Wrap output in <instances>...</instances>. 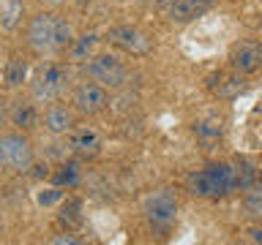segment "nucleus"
<instances>
[{
  "mask_svg": "<svg viewBox=\"0 0 262 245\" xmlns=\"http://www.w3.org/2000/svg\"><path fill=\"white\" fill-rule=\"evenodd\" d=\"M205 11H208V8H205L200 0H172L169 8H167L172 22H191V19H196V16L205 14Z\"/></svg>",
  "mask_w": 262,
  "mask_h": 245,
  "instance_id": "obj_13",
  "label": "nucleus"
},
{
  "mask_svg": "<svg viewBox=\"0 0 262 245\" xmlns=\"http://www.w3.org/2000/svg\"><path fill=\"white\" fill-rule=\"evenodd\" d=\"M246 90V79L243 74H237V77H229V79H221L216 85V95L224 98V101H232V98H237Z\"/></svg>",
  "mask_w": 262,
  "mask_h": 245,
  "instance_id": "obj_22",
  "label": "nucleus"
},
{
  "mask_svg": "<svg viewBox=\"0 0 262 245\" xmlns=\"http://www.w3.org/2000/svg\"><path fill=\"white\" fill-rule=\"evenodd\" d=\"M243 212L249 218L254 220H259L262 218V185H251V188H246V193H243Z\"/></svg>",
  "mask_w": 262,
  "mask_h": 245,
  "instance_id": "obj_21",
  "label": "nucleus"
},
{
  "mask_svg": "<svg viewBox=\"0 0 262 245\" xmlns=\"http://www.w3.org/2000/svg\"><path fill=\"white\" fill-rule=\"evenodd\" d=\"M85 74L90 79L101 82L104 87H123L131 77L126 63H123L118 55H110V52L90 57V60L85 63Z\"/></svg>",
  "mask_w": 262,
  "mask_h": 245,
  "instance_id": "obj_5",
  "label": "nucleus"
},
{
  "mask_svg": "<svg viewBox=\"0 0 262 245\" xmlns=\"http://www.w3.org/2000/svg\"><path fill=\"white\" fill-rule=\"evenodd\" d=\"M74 28H71V22L66 19V16L57 14V22H55V55H60V52H69L71 44H74Z\"/></svg>",
  "mask_w": 262,
  "mask_h": 245,
  "instance_id": "obj_18",
  "label": "nucleus"
},
{
  "mask_svg": "<svg viewBox=\"0 0 262 245\" xmlns=\"http://www.w3.org/2000/svg\"><path fill=\"white\" fill-rule=\"evenodd\" d=\"M44 8H60V6H66V0H38Z\"/></svg>",
  "mask_w": 262,
  "mask_h": 245,
  "instance_id": "obj_28",
  "label": "nucleus"
},
{
  "mask_svg": "<svg viewBox=\"0 0 262 245\" xmlns=\"http://www.w3.org/2000/svg\"><path fill=\"white\" fill-rule=\"evenodd\" d=\"M69 147L77 155H96L101 150V134L93 128V126H79V128H71V139H69Z\"/></svg>",
  "mask_w": 262,
  "mask_h": 245,
  "instance_id": "obj_10",
  "label": "nucleus"
},
{
  "mask_svg": "<svg viewBox=\"0 0 262 245\" xmlns=\"http://www.w3.org/2000/svg\"><path fill=\"white\" fill-rule=\"evenodd\" d=\"M60 224L63 226H77L82 220V202L79 199H66V204L60 207Z\"/></svg>",
  "mask_w": 262,
  "mask_h": 245,
  "instance_id": "obj_23",
  "label": "nucleus"
},
{
  "mask_svg": "<svg viewBox=\"0 0 262 245\" xmlns=\"http://www.w3.org/2000/svg\"><path fill=\"white\" fill-rule=\"evenodd\" d=\"M137 3H139V6H147V3H153V0H137Z\"/></svg>",
  "mask_w": 262,
  "mask_h": 245,
  "instance_id": "obj_32",
  "label": "nucleus"
},
{
  "mask_svg": "<svg viewBox=\"0 0 262 245\" xmlns=\"http://www.w3.org/2000/svg\"><path fill=\"white\" fill-rule=\"evenodd\" d=\"M246 234H249V240H251V242H262V229H249Z\"/></svg>",
  "mask_w": 262,
  "mask_h": 245,
  "instance_id": "obj_29",
  "label": "nucleus"
},
{
  "mask_svg": "<svg viewBox=\"0 0 262 245\" xmlns=\"http://www.w3.org/2000/svg\"><path fill=\"white\" fill-rule=\"evenodd\" d=\"M88 3H90V0H77V6H79V8H85Z\"/></svg>",
  "mask_w": 262,
  "mask_h": 245,
  "instance_id": "obj_31",
  "label": "nucleus"
},
{
  "mask_svg": "<svg viewBox=\"0 0 262 245\" xmlns=\"http://www.w3.org/2000/svg\"><path fill=\"white\" fill-rule=\"evenodd\" d=\"M44 128H47L52 136L71 134V128H74V114H71V109H66V106H60V104H52V106L44 112Z\"/></svg>",
  "mask_w": 262,
  "mask_h": 245,
  "instance_id": "obj_11",
  "label": "nucleus"
},
{
  "mask_svg": "<svg viewBox=\"0 0 262 245\" xmlns=\"http://www.w3.org/2000/svg\"><path fill=\"white\" fill-rule=\"evenodd\" d=\"M11 122L19 131H33L38 128V109L36 101H14L11 106Z\"/></svg>",
  "mask_w": 262,
  "mask_h": 245,
  "instance_id": "obj_12",
  "label": "nucleus"
},
{
  "mask_svg": "<svg viewBox=\"0 0 262 245\" xmlns=\"http://www.w3.org/2000/svg\"><path fill=\"white\" fill-rule=\"evenodd\" d=\"M30 175L36 177V180H47L49 175H52V172H49L47 163H33V166H30Z\"/></svg>",
  "mask_w": 262,
  "mask_h": 245,
  "instance_id": "obj_25",
  "label": "nucleus"
},
{
  "mask_svg": "<svg viewBox=\"0 0 262 245\" xmlns=\"http://www.w3.org/2000/svg\"><path fill=\"white\" fill-rule=\"evenodd\" d=\"M112 41L118 49H123V52H128V55H147L153 49V41L150 36H147L145 30H139L134 28V24H118V28H112L110 30V36H106Z\"/></svg>",
  "mask_w": 262,
  "mask_h": 245,
  "instance_id": "obj_7",
  "label": "nucleus"
},
{
  "mask_svg": "<svg viewBox=\"0 0 262 245\" xmlns=\"http://www.w3.org/2000/svg\"><path fill=\"white\" fill-rule=\"evenodd\" d=\"M186 188L200 199H224V196L237 191L235 163H227V161L208 163L205 169H196L186 177Z\"/></svg>",
  "mask_w": 262,
  "mask_h": 245,
  "instance_id": "obj_1",
  "label": "nucleus"
},
{
  "mask_svg": "<svg viewBox=\"0 0 262 245\" xmlns=\"http://www.w3.org/2000/svg\"><path fill=\"white\" fill-rule=\"evenodd\" d=\"M49 180H52L57 188H77L79 180H82V169H79L77 161H63L60 166L49 175Z\"/></svg>",
  "mask_w": 262,
  "mask_h": 245,
  "instance_id": "obj_16",
  "label": "nucleus"
},
{
  "mask_svg": "<svg viewBox=\"0 0 262 245\" xmlns=\"http://www.w3.org/2000/svg\"><path fill=\"white\" fill-rule=\"evenodd\" d=\"M63 199V191H60V188H49V191H41L38 193V204H44V207H49V204H57V202H60Z\"/></svg>",
  "mask_w": 262,
  "mask_h": 245,
  "instance_id": "obj_24",
  "label": "nucleus"
},
{
  "mask_svg": "<svg viewBox=\"0 0 262 245\" xmlns=\"http://www.w3.org/2000/svg\"><path fill=\"white\" fill-rule=\"evenodd\" d=\"M66 79L69 74L60 63H47L36 71V77L30 82V93H33V101L38 104H52L63 95L66 90Z\"/></svg>",
  "mask_w": 262,
  "mask_h": 245,
  "instance_id": "obj_4",
  "label": "nucleus"
},
{
  "mask_svg": "<svg viewBox=\"0 0 262 245\" xmlns=\"http://www.w3.org/2000/svg\"><path fill=\"white\" fill-rule=\"evenodd\" d=\"M25 19V3L22 0H3L0 6V24L3 30H16Z\"/></svg>",
  "mask_w": 262,
  "mask_h": 245,
  "instance_id": "obj_17",
  "label": "nucleus"
},
{
  "mask_svg": "<svg viewBox=\"0 0 262 245\" xmlns=\"http://www.w3.org/2000/svg\"><path fill=\"white\" fill-rule=\"evenodd\" d=\"M28 74H30V65L25 63L22 57H11L3 68V77H6L8 87H19L22 82H28Z\"/></svg>",
  "mask_w": 262,
  "mask_h": 245,
  "instance_id": "obj_19",
  "label": "nucleus"
},
{
  "mask_svg": "<svg viewBox=\"0 0 262 245\" xmlns=\"http://www.w3.org/2000/svg\"><path fill=\"white\" fill-rule=\"evenodd\" d=\"M229 65H232L237 74H243V77L259 71V65H262V44L259 41H251V38L237 41V44L229 49Z\"/></svg>",
  "mask_w": 262,
  "mask_h": 245,
  "instance_id": "obj_9",
  "label": "nucleus"
},
{
  "mask_svg": "<svg viewBox=\"0 0 262 245\" xmlns=\"http://www.w3.org/2000/svg\"><path fill=\"white\" fill-rule=\"evenodd\" d=\"M74 106L82 114H98L110 106V90L101 82H82L74 90Z\"/></svg>",
  "mask_w": 262,
  "mask_h": 245,
  "instance_id": "obj_8",
  "label": "nucleus"
},
{
  "mask_svg": "<svg viewBox=\"0 0 262 245\" xmlns=\"http://www.w3.org/2000/svg\"><path fill=\"white\" fill-rule=\"evenodd\" d=\"M36 163L33 144L25 134H0V169H8L14 175H28Z\"/></svg>",
  "mask_w": 262,
  "mask_h": 245,
  "instance_id": "obj_3",
  "label": "nucleus"
},
{
  "mask_svg": "<svg viewBox=\"0 0 262 245\" xmlns=\"http://www.w3.org/2000/svg\"><path fill=\"white\" fill-rule=\"evenodd\" d=\"M235 180H237V191H246V188L257 185L259 169L249 158H241V161H235Z\"/></svg>",
  "mask_w": 262,
  "mask_h": 245,
  "instance_id": "obj_20",
  "label": "nucleus"
},
{
  "mask_svg": "<svg viewBox=\"0 0 262 245\" xmlns=\"http://www.w3.org/2000/svg\"><path fill=\"white\" fill-rule=\"evenodd\" d=\"M200 3H202V6H205V8H210V6H213V3H216V0H200Z\"/></svg>",
  "mask_w": 262,
  "mask_h": 245,
  "instance_id": "obj_30",
  "label": "nucleus"
},
{
  "mask_svg": "<svg viewBox=\"0 0 262 245\" xmlns=\"http://www.w3.org/2000/svg\"><path fill=\"white\" fill-rule=\"evenodd\" d=\"M8 120H11V109H8V106H6V101L0 98V128H3Z\"/></svg>",
  "mask_w": 262,
  "mask_h": 245,
  "instance_id": "obj_27",
  "label": "nucleus"
},
{
  "mask_svg": "<svg viewBox=\"0 0 262 245\" xmlns=\"http://www.w3.org/2000/svg\"><path fill=\"white\" fill-rule=\"evenodd\" d=\"M49 242H52V245H77L79 240H77V237H71V234H60V237H52Z\"/></svg>",
  "mask_w": 262,
  "mask_h": 245,
  "instance_id": "obj_26",
  "label": "nucleus"
},
{
  "mask_svg": "<svg viewBox=\"0 0 262 245\" xmlns=\"http://www.w3.org/2000/svg\"><path fill=\"white\" fill-rule=\"evenodd\" d=\"M142 212H145L147 226H150L159 237H164L178 220V196H175V191H172V188H159V191H153L145 199Z\"/></svg>",
  "mask_w": 262,
  "mask_h": 245,
  "instance_id": "obj_2",
  "label": "nucleus"
},
{
  "mask_svg": "<svg viewBox=\"0 0 262 245\" xmlns=\"http://www.w3.org/2000/svg\"><path fill=\"white\" fill-rule=\"evenodd\" d=\"M55 22H57V14H49V11L30 16L28 30H25V41H28V46L36 55L55 52Z\"/></svg>",
  "mask_w": 262,
  "mask_h": 245,
  "instance_id": "obj_6",
  "label": "nucleus"
},
{
  "mask_svg": "<svg viewBox=\"0 0 262 245\" xmlns=\"http://www.w3.org/2000/svg\"><path fill=\"white\" fill-rule=\"evenodd\" d=\"M0 28H3V24H0Z\"/></svg>",
  "mask_w": 262,
  "mask_h": 245,
  "instance_id": "obj_33",
  "label": "nucleus"
},
{
  "mask_svg": "<svg viewBox=\"0 0 262 245\" xmlns=\"http://www.w3.org/2000/svg\"><path fill=\"white\" fill-rule=\"evenodd\" d=\"M96 46H98V36H96V33L77 36V38H74V44H71V49H69V60L71 63H88L90 57H93Z\"/></svg>",
  "mask_w": 262,
  "mask_h": 245,
  "instance_id": "obj_15",
  "label": "nucleus"
},
{
  "mask_svg": "<svg viewBox=\"0 0 262 245\" xmlns=\"http://www.w3.org/2000/svg\"><path fill=\"white\" fill-rule=\"evenodd\" d=\"M194 136L200 139L205 147L216 144L221 136H224V126H221L219 117H205V120H196L194 122Z\"/></svg>",
  "mask_w": 262,
  "mask_h": 245,
  "instance_id": "obj_14",
  "label": "nucleus"
}]
</instances>
